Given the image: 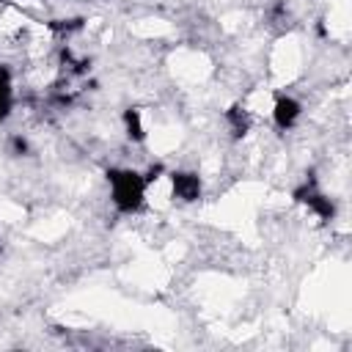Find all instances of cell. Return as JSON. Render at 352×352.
<instances>
[{"label": "cell", "mask_w": 352, "mask_h": 352, "mask_svg": "<svg viewBox=\"0 0 352 352\" xmlns=\"http://www.w3.org/2000/svg\"><path fill=\"white\" fill-rule=\"evenodd\" d=\"M104 182L110 190V204L116 206L118 214H138L146 206L148 187H146L143 170L126 168V165H113L104 170Z\"/></svg>", "instance_id": "cell-1"}, {"label": "cell", "mask_w": 352, "mask_h": 352, "mask_svg": "<svg viewBox=\"0 0 352 352\" xmlns=\"http://www.w3.org/2000/svg\"><path fill=\"white\" fill-rule=\"evenodd\" d=\"M292 201L300 204L308 214H314L319 223H333L336 220V201L319 187L316 176L311 173L308 179H302L294 190H292Z\"/></svg>", "instance_id": "cell-2"}, {"label": "cell", "mask_w": 352, "mask_h": 352, "mask_svg": "<svg viewBox=\"0 0 352 352\" xmlns=\"http://www.w3.org/2000/svg\"><path fill=\"white\" fill-rule=\"evenodd\" d=\"M168 182V192L176 204H198L204 198V179L198 176V170H187V168H176L168 170L165 176Z\"/></svg>", "instance_id": "cell-3"}, {"label": "cell", "mask_w": 352, "mask_h": 352, "mask_svg": "<svg viewBox=\"0 0 352 352\" xmlns=\"http://www.w3.org/2000/svg\"><path fill=\"white\" fill-rule=\"evenodd\" d=\"M270 118L280 132H289L302 118V102L297 96H292V94H275L272 107H270Z\"/></svg>", "instance_id": "cell-4"}, {"label": "cell", "mask_w": 352, "mask_h": 352, "mask_svg": "<svg viewBox=\"0 0 352 352\" xmlns=\"http://www.w3.org/2000/svg\"><path fill=\"white\" fill-rule=\"evenodd\" d=\"M223 121H226V126H228L231 138H234V140H239V138H245V135L250 132V126H253V113L248 110V104L234 102L231 107H226V110H223Z\"/></svg>", "instance_id": "cell-5"}, {"label": "cell", "mask_w": 352, "mask_h": 352, "mask_svg": "<svg viewBox=\"0 0 352 352\" xmlns=\"http://www.w3.org/2000/svg\"><path fill=\"white\" fill-rule=\"evenodd\" d=\"M121 124H124V135L132 143H143L146 140V121H143V110L140 107H126L121 113Z\"/></svg>", "instance_id": "cell-6"}, {"label": "cell", "mask_w": 352, "mask_h": 352, "mask_svg": "<svg viewBox=\"0 0 352 352\" xmlns=\"http://www.w3.org/2000/svg\"><path fill=\"white\" fill-rule=\"evenodd\" d=\"M14 113V72L8 63H0V121Z\"/></svg>", "instance_id": "cell-7"}, {"label": "cell", "mask_w": 352, "mask_h": 352, "mask_svg": "<svg viewBox=\"0 0 352 352\" xmlns=\"http://www.w3.org/2000/svg\"><path fill=\"white\" fill-rule=\"evenodd\" d=\"M8 146H11V154H14V157H25V154H30V143H28V138L19 135V132H14V135L8 138Z\"/></svg>", "instance_id": "cell-8"}, {"label": "cell", "mask_w": 352, "mask_h": 352, "mask_svg": "<svg viewBox=\"0 0 352 352\" xmlns=\"http://www.w3.org/2000/svg\"><path fill=\"white\" fill-rule=\"evenodd\" d=\"M0 3H14V0H0Z\"/></svg>", "instance_id": "cell-9"}, {"label": "cell", "mask_w": 352, "mask_h": 352, "mask_svg": "<svg viewBox=\"0 0 352 352\" xmlns=\"http://www.w3.org/2000/svg\"><path fill=\"white\" fill-rule=\"evenodd\" d=\"M77 3H88V0H77Z\"/></svg>", "instance_id": "cell-10"}]
</instances>
